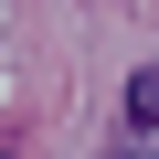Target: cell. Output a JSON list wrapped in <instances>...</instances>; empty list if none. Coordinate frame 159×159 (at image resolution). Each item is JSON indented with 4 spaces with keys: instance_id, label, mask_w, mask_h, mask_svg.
Segmentation results:
<instances>
[{
    "instance_id": "1",
    "label": "cell",
    "mask_w": 159,
    "mask_h": 159,
    "mask_svg": "<svg viewBox=\"0 0 159 159\" xmlns=\"http://www.w3.org/2000/svg\"><path fill=\"white\" fill-rule=\"evenodd\" d=\"M127 148H159V64L127 74Z\"/></svg>"
},
{
    "instance_id": "2",
    "label": "cell",
    "mask_w": 159,
    "mask_h": 159,
    "mask_svg": "<svg viewBox=\"0 0 159 159\" xmlns=\"http://www.w3.org/2000/svg\"><path fill=\"white\" fill-rule=\"evenodd\" d=\"M148 159H159V148H148Z\"/></svg>"
}]
</instances>
